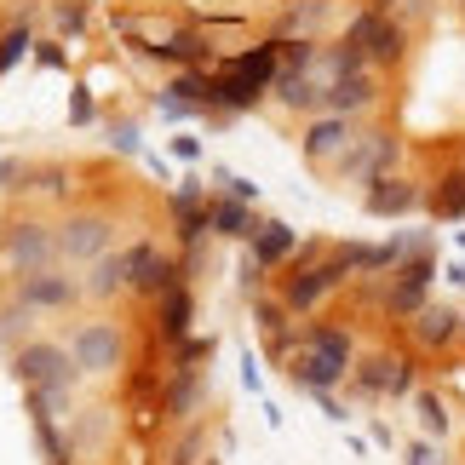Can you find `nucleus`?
I'll list each match as a JSON object with an SVG mask.
<instances>
[{
  "instance_id": "f257e3e1",
  "label": "nucleus",
  "mask_w": 465,
  "mask_h": 465,
  "mask_svg": "<svg viewBox=\"0 0 465 465\" xmlns=\"http://www.w3.org/2000/svg\"><path fill=\"white\" fill-rule=\"evenodd\" d=\"M12 373H17L24 391H52V397H69V391L86 380V368L75 362V351L58 345V339H24L17 356H12Z\"/></svg>"
},
{
  "instance_id": "f03ea898",
  "label": "nucleus",
  "mask_w": 465,
  "mask_h": 465,
  "mask_svg": "<svg viewBox=\"0 0 465 465\" xmlns=\"http://www.w3.org/2000/svg\"><path fill=\"white\" fill-rule=\"evenodd\" d=\"M356 271L339 253H328L322 264H288V276H282V299H288V311L293 316H311V311H322L328 299L345 288Z\"/></svg>"
},
{
  "instance_id": "7ed1b4c3",
  "label": "nucleus",
  "mask_w": 465,
  "mask_h": 465,
  "mask_svg": "<svg viewBox=\"0 0 465 465\" xmlns=\"http://www.w3.org/2000/svg\"><path fill=\"white\" fill-rule=\"evenodd\" d=\"M345 41L362 46L373 69H397V64L408 58V24H402V17L373 12V6H362V12L345 24Z\"/></svg>"
},
{
  "instance_id": "20e7f679",
  "label": "nucleus",
  "mask_w": 465,
  "mask_h": 465,
  "mask_svg": "<svg viewBox=\"0 0 465 465\" xmlns=\"http://www.w3.org/2000/svg\"><path fill=\"white\" fill-rule=\"evenodd\" d=\"M0 259H6V271H17V276L52 271V264H58V230L41 224V219H12L6 236H0Z\"/></svg>"
},
{
  "instance_id": "39448f33",
  "label": "nucleus",
  "mask_w": 465,
  "mask_h": 465,
  "mask_svg": "<svg viewBox=\"0 0 465 465\" xmlns=\"http://www.w3.org/2000/svg\"><path fill=\"white\" fill-rule=\"evenodd\" d=\"M397 161H402V138H391V133H362L356 144L333 161V173H339V184H373V178H385V173H397Z\"/></svg>"
},
{
  "instance_id": "423d86ee",
  "label": "nucleus",
  "mask_w": 465,
  "mask_h": 465,
  "mask_svg": "<svg viewBox=\"0 0 465 465\" xmlns=\"http://www.w3.org/2000/svg\"><path fill=\"white\" fill-rule=\"evenodd\" d=\"M431 282H437V259L431 253H420V259H402L397 271H391V288H385V316H397V322H408V316H420L425 305H431Z\"/></svg>"
},
{
  "instance_id": "0eeeda50",
  "label": "nucleus",
  "mask_w": 465,
  "mask_h": 465,
  "mask_svg": "<svg viewBox=\"0 0 465 465\" xmlns=\"http://www.w3.org/2000/svg\"><path fill=\"white\" fill-rule=\"evenodd\" d=\"M351 385L356 397H414V362L408 356H391V351H373V356H356L351 368Z\"/></svg>"
},
{
  "instance_id": "6e6552de",
  "label": "nucleus",
  "mask_w": 465,
  "mask_h": 465,
  "mask_svg": "<svg viewBox=\"0 0 465 465\" xmlns=\"http://www.w3.org/2000/svg\"><path fill=\"white\" fill-rule=\"evenodd\" d=\"M69 351H75V362L86 368V380H104V373H115L127 362V339H121L115 322H81V328L69 333Z\"/></svg>"
},
{
  "instance_id": "1a4fd4ad",
  "label": "nucleus",
  "mask_w": 465,
  "mask_h": 465,
  "mask_svg": "<svg viewBox=\"0 0 465 465\" xmlns=\"http://www.w3.org/2000/svg\"><path fill=\"white\" fill-rule=\"evenodd\" d=\"M110 236H115V224L104 219V213H69L58 224V259L64 264H93V259L110 253Z\"/></svg>"
},
{
  "instance_id": "9d476101",
  "label": "nucleus",
  "mask_w": 465,
  "mask_h": 465,
  "mask_svg": "<svg viewBox=\"0 0 465 465\" xmlns=\"http://www.w3.org/2000/svg\"><path fill=\"white\" fill-rule=\"evenodd\" d=\"M356 138H362V133H356V115H333V110H328V115H311V121H305L299 150H305L311 167H333V161L356 144Z\"/></svg>"
},
{
  "instance_id": "9b49d317",
  "label": "nucleus",
  "mask_w": 465,
  "mask_h": 465,
  "mask_svg": "<svg viewBox=\"0 0 465 465\" xmlns=\"http://www.w3.org/2000/svg\"><path fill=\"white\" fill-rule=\"evenodd\" d=\"M81 299H86V288L75 276H64L58 264L35 271V276H17V305H29V311H75Z\"/></svg>"
},
{
  "instance_id": "f8f14e48",
  "label": "nucleus",
  "mask_w": 465,
  "mask_h": 465,
  "mask_svg": "<svg viewBox=\"0 0 465 465\" xmlns=\"http://www.w3.org/2000/svg\"><path fill=\"white\" fill-rule=\"evenodd\" d=\"M127 253H133V293H138V299H150V305H155V299H167L173 288H184L178 259H161L150 242H133Z\"/></svg>"
},
{
  "instance_id": "ddd939ff",
  "label": "nucleus",
  "mask_w": 465,
  "mask_h": 465,
  "mask_svg": "<svg viewBox=\"0 0 465 465\" xmlns=\"http://www.w3.org/2000/svg\"><path fill=\"white\" fill-rule=\"evenodd\" d=\"M138 52L155 58V64H167V69H207L213 64V46H207V35L195 29V24L161 35V41H138Z\"/></svg>"
},
{
  "instance_id": "4468645a",
  "label": "nucleus",
  "mask_w": 465,
  "mask_h": 465,
  "mask_svg": "<svg viewBox=\"0 0 465 465\" xmlns=\"http://www.w3.org/2000/svg\"><path fill=\"white\" fill-rule=\"evenodd\" d=\"M362 207H368V219H408V213L425 207V190L414 184V178L385 173V178H373V184H368Z\"/></svg>"
},
{
  "instance_id": "2eb2a0df",
  "label": "nucleus",
  "mask_w": 465,
  "mask_h": 465,
  "mask_svg": "<svg viewBox=\"0 0 465 465\" xmlns=\"http://www.w3.org/2000/svg\"><path fill=\"white\" fill-rule=\"evenodd\" d=\"M167 213L178 224V242H207L213 236V202H207L202 184H178L167 195Z\"/></svg>"
},
{
  "instance_id": "dca6fc26",
  "label": "nucleus",
  "mask_w": 465,
  "mask_h": 465,
  "mask_svg": "<svg viewBox=\"0 0 465 465\" xmlns=\"http://www.w3.org/2000/svg\"><path fill=\"white\" fill-rule=\"evenodd\" d=\"M408 333L420 351H449L454 339H465V316L454 305H425L420 316H408Z\"/></svg>"
},
{
  "instance_id": "f3484780",
  "label": "nucleus",
  "mask_w": 465,
  "mask_h": 465,
  "mask_svg": "<svg viewBox=\"0 0 465 465\" xmlns=\"http://www.w3.org/2000/svg\"><path fill=\"white\" fill-rule=\"evenodd\" d=\"M373 104H380V69H362V75L328 81V110H333V115H356V121H362Z\"/></svg>"
},
{
  "instance_id": "a211bd4d",
  "label": "nucleus",
  "mask_w": 465,
  "mask_h": 465,
  "mask_svg": "<svg viewBox=\"0 0 465 465\" xmlns=\"http://www.w3.org/2000/svg\"><path fill=\"white\" fill-rule=\"evenodd\" d=\"M202 397H207V380H202V368H178L173 380H167L161 414H167L173 425H190V420H195V408H202Z\"/></svg>"
},
{
  "instance_id": "6ab92c4d",
  "label": "nucleus",
  "mask_w": 465,
  "mask_h": 465,
  "mask_svg": "<svg viewBox=\"0 0 465 465\" xmlns=\"http://www.w3.org/2000/svg\"><path fill=\"white\" fill-rule=\"evenodd\" d=\"M86 299H115V293H133V253H104V259H93V271H86Z\"/></svg>"
},
{
  "instance_id": "aec40b11",
  "label": "nucleus",
  "mask_w": 465,
  "mask_h": 465,
  "mask_svg": "<svg viewBox=\"0 0 465 465\" xmlns=\"http://www.w3.org/2000/svg\"><path fill=\"white\" fill-rule=\"evenodd\" d=\"M299 351H316V356H328L333 368H356V339L345 328H333V322H311V328H299Z\"/></svg>"
},
{
  "instance_id": "412c9836",
  "label": "nucleus",
  "mask_w": 465,
  "mask_h": 465,
  "mask_svg": "<svg viewBox=\"0 0 465 465\" xmlns=\"http://www.w3.org/2000/svg\"><path fill=\"white\" fill-rule=\"evenodd\" d=\"M264 230V219L247 202H236V195H213V236H236V242H253Z\"/></svg>"
},
{
  "instance_id": "4be33fe9",
  "label": "nucleus",
  "mask_w": 465,
  "mask_h": 465,
  "mask_svg": "<svg viewBox=\"0 0 465 465\" xmlns=\"http://www.w3.org/2000/svg\"><path fill=\"white\" fill-rule=\"evenodd\" d=\"M425 213H431L437 224L465 219V161H460V167H449L431 190H425Z\"/></svg>"
},
{
  "instance_id": "5701e85b",
  "label": "nucleus",
  "mask_w": 465,
  "mask_h": 465,
  "mask_svg": "<svg viewBox=\"0 0 465 465\" xmlns=\"http://www.w3.org/2000/svg\"><path fill=\"white\" fill-rule=\"evenodd\" d=\"M271 93L299 115H328V81H316V75H276Z\"/></svg>"
},
{
  "instance_id": "b1692460",
  "label": "nucleus",
  "mask_w": 465,
  "mask_h": 465,
  "mask_svg": "<svg viewBox=\"0 0 465 465\" xmlns=\"http://www.w3.org/2000/svg\"><path fill=\"white\" fill-rule=\"evenodd\" d=\"M247 247H253V264L276 271V264H293V253H299V230H288L282 219H264V230H259Z\"/></svg>"
},
{
  "instance_id": "393cba45",
  "label": "nucleus",
  "mask_w": 465,
  "mask_h": 465,
  "mask_svg": "<svg viewBox=\"0 0 465 465\" xmlns=\"http://www.w3.org/2000/svg\"><path fill=\"white\" fill-rule=\"evenodd\" d=\"M288 373H293V385H299V391H311V397H316V391H333V385H345V380H351L345 368H333L328 356H316V351H293Z\"/></svg>"
},
{
  "instance_id": "a878e982",
  "label": "nucleus",
  "mask_w": 465,
  "mask_h": 465,
  "mask_svg": "<svg viewBox=\"0 0 465 465\" xmlns=\"http://www.w3.org/2000/svg\"><path fill=\"white\" fill-rule=\"evenodd\" d=\"M155 339H167V345H184L190 339V282L173 288L167 299H155Z\"/></svg>"
},
{
  "instance_id": "bb28decb",
  "label": "nucleus",
  "mask_w": 465,
  "mask_h": 465,
  "mask_svg": "<svg viewBox=\"0 0 465 465\" xmlns=\"http://www.w3.org/2000/svg\"><path fill=\"white\" fill-rule=\"evenodd\" d=\"M333 17V0H288V12H282V24H276V35H311L322 29Z\"/></svg>"
},
{
  "instance_id": "cd10ccee",
  "label": "nucleus",
  "mask_w": 465,
  "mask_h": 465,
  "mask_svg": "<svg viewBox=\"0 0 465 465\" xmlns=\"http://www.w3.org/2000/svg\"><path fill=\"white\" fill-rule=\"evenodd\" d=\"M362 69H373V64H368V52L356 46V41L322 46V64H316V75H322V81H339V75H362Z\"/></svg>"
},
{
  "instance_id": "c85d7f7f",
  "label": "nucleus",
  "mask_w": 465,
  "mask_h": 465,
  "mask_svg": "<svg viewBox=\"0 0 465 465\" xmlns=\"http://www.w3.org/2000/svg\"><path fill=\"white\" fill-rule=\"evenodd\" d=\"M247 299H253V328L259 333H282V328H293V311H288V299H282V293H247Z\"/></svg>"
},
{
  "instance_id": "c756f323",
  "label": "nucleus",
  "mask_w": 465,
  "mask_h": 465,
  "mask_svg": "<svg viewBox=\"0 0 465 465\" xmlns=\"http://www.w3.org/2000/svg\"><path fill=\"white\" fill-rule=\"evenodd\" d=\"M29 52H35V29L29 24H6L0 29V75H6L17 58H29Z\"/></svg>"
},
{
  "instance_id": "7c9ffc66",
  "label": "nucleus",
  "mask_w": 465,
  "mask_h": 465,
  "mask_svg": "<svg viewBox=\"0 0 465 465\" xmlns=\"http://www.w3.org/2000/svg\"><path fill=\"white\" fill-rule=\"evenodd\" d=\"M104 431H110V408H86V414L75 420V449H93V442H104Z\"/></svg>"
},
{
  "instance_id": "2f4dec72",
  "label": "nucleus",
  "mask_w": 465,
  "mask_h": 465,
  "mask_svg": "<svg viewBox=\"0 0 465 465\" xmlns=\"http://www.w3.org/2000/svg\"><path fill=\"white\" fill-rule=\"evenodd\" d=\"M86 12H93L86 0H58V6H52V29H58L64 41H69V35H81V29H86Z\"/></svg>"
},
{
  "instance_id": "473e14b6",
  "label": "nucleus",
  "mask_w": 465,
  "mask_h": 465,
  "mask_svg": "<svg viewBox=\"0 0 465 465\" xmlns=\"http://www.w3.org/2000/svg\"><path fill=\"white\" fill-rule=\"evenodd\" d=\"M420 425H425V437H449V408H442V397H431V391H420Z\"/></svg>"
},
{
  "instance_id": "72a5a7b5",
  "label": "nucleus",
  "mask_w": 465,
  "mask_h": 465,
  "mask_svg": "<svg viewBox=\"0 0 465 465\" xmlns=\"http://www.w3.org/2000/svg\"><path fill=\"white\" fill-rule=\"evenodd\" d=\"M127 397L144 408V402H161V397H167V385H161V373H155V368H138L133 380H127Z\"/></svg>"
},
{
  "instance_id": "f704fd0d",
  "label": "nucleus",
  "mask_w": 465,
  "mask_h": 465,
  "mask_svg": "<svg viewBox=\"0 0 465 465\" xmlns=\"http://www.w3.org/2000/svg\"><path fill=\"white\" fill-rule=\"evenodd\" d=\"M202 362H213V333L207 339H184V345L173 351V373L178 368H202Z\"/></svg>"
},
{
  "instance_id": "c9c22d12",
  "label": "nucleus",
  "mask_w": 465,
  "mask_h": 465,
  "mask_svg": "<svg viewBox=\"0 0 465 465\" xmlns=\"http://www.w3.org/2000/svg\"><path fill=\"white\" fill-rule=\"evenodd\" d=\"M110 150H115V155H127V161L144 155V144H138V127H133V121H110Z\"/></svg>"
},
{
  "instance_id": "e433bc0d",
  "label": "nucleus",
  "mask_w": 465,
  "mask_h": 465,
  "mask_svg": "<svg viewBox=\"0 0 465 465\" xmlns=\"http://www.w3.org/2000/svg\"><path fill=\"white\" fill-rule=\"evenodd\" d=\"M195 454H202V425H184V437H178L167 465H195Z\"/></svg>"
},
{
  "instance_id": "4c0bfd02",
  "label": "nucleus",
  "mask_w": 465,
  "mask_h": 465,
  "mask_svg": "<svg viewBox=\"0 0 465 465\" xmlns=\"http://www.w3.org/2000/svg\"><path fill=\"white\" fill-rule=\"evenodd\" d=\"M202 264H207V242H184V253H178V271H184V282L202 276Z\"/></svg>"
},
{
  "instance_id": "58836bf2",
  "label": "nucleus",
  "mask_w": 465,
  "mask_h": 465,
  "mask_svg": "<svg viewBox=\"0 0 465 465\" xmlns=\"http://www.w3.org/2000/svg\"><path fill=\"white\" fill-rule=\"evenodd\" d=\"M93 93H86V86H75V98H69V121H75V127H93Z\"/></svg>"
},
{
  "instance_id": "ea45409f",
  "label": "nucleus",
  "mask_w": 465,
  "mask_h": 465,
  "mask_svg": "<svg viewBox=\"0 0 465 465\" xmlns=\"http://www.w3.org/2000/svg\"><path fill=\"white\" fill-rule=\"evenodd\" d=\"M402 465H442V454H437V437L414 442V449H408V460H402Z\"/></svg>"
},
{
  "instance_id": "a19ab883",
  "label": "nucleus",
  "mask_w": 465,
  "mask_h": 465,
  "mask_svg": "<svg viewBox=\"0 0 465 465\" xmlns=\"http://www.w3.org/2000/svg\"><path fill=\"white\" fill-rule=\"evenodd\" d=\"M35 58H41L46 69H64V64H69V58H64V46H58V41H35Z\"/></svg>"
},
{
  "instance_id": "79ce46f5",
  "label": "nucleus",
  "mask_w": 465,
  "mask_h": 465,
  "mask_svg": "<svg viewBox=\"0 0 465 465\" xmlns=\"http://www.w3.org/2000/svg\"><path fill=\"white\" fill-rule=\"evenodd\" d=\"M173 155L178 161H195V155H202V144H195V138H173Z\"/></svg>"
},
{
  "instance_id": "37998d69",
  "label": "nucleus",
  "mask_w": 465,
  "mask_h": 465,
  "mask_svg": "<svg viewBox=\"0 0 465 465\" xmlns=\"http://www.w3.org/2000/svg\"><path fill=\"white\" fill-rule=\"evenodd\" d=\"M242 380H247V391H259L264 380H259V362H253V351H247V362H242Z\"/></svg>"
},
{
  "instance_id": "c03bdc74",
  "label": "nucleus",
  "mask_w": 465,
  "mask_h": 465,
  "mask_svg": "<svg viewBox=\"0 0 465 465\" xmlns=\"http://www.w3.org/2000/svg\"><path fill=\"white\" fill-rule=\"evenodd\" d=\"M449 282H454V288H465V259H460V264H449Z\"/></svg>"
},
{
  "instance_id": "a18cd8bd",
  "label": "nucleus",
  "mask_w": 465,
  "mask_h": 465,
  "mask_svg": "<svg viewBox=\"0 0 465 465\" xmlns=\"http://www.w3.org/2000/svg\"><path fill=\"white\" fill-rule=\"evenodd\" d=\"M460 247H465V230H460Z\"/></svg>"
}]
</instances>
